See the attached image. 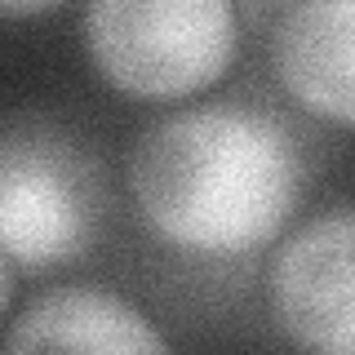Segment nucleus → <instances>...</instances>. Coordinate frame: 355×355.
I'll return each instance as SVG.
<instances>
[{"mask_svg": "<svg viewBox=\"0 0 355 355\" xmlns=\"http://www.w3.org/2000/svg\"><path fill=\"white\" fill-rule=\"evenodd\" d=\"M129 191L164 244L236 258L288 227L306 191V160L275 116L214 103L164 116L138 133Z\"/></svg>", "mask_w": 355, "mask_h": 355, "instance_id": "nucleus-1", "label": "nucleus"}, {"mask_svg": "<svg viewBox=\"0 0 355 355\" xmlns=\"http://www.w3.org/2000/svg\"><path fill=\"white\" fill-rule=\"evenodd\" d=\"M107 187L94 151L40 116L0 125V249L22 271H49L94 249Z\"/></svg>", "mask_w": 355, "mask_h": 355, "instance_id": "nucleus-2", "label": "nucleus"}, {"mask_svg": "<svg viewBox=\"0 0 355 355\" xmlns=\"http://www.w3.org/2000/svg\"><path fill=\"white\" fill-rule=\"evenodd\" d=\"M85 49L111 89L173 103L218 85L236 62V0H89Z\"/></svg>", "mask_w": 355, "mask_h": 355, "instance_id": "nucleus-3", "label": "nucleus"}, {"mask_svg": "<svg viewBox=\"0 0 355 355\" xmlns=\"http://www.w3.org/2000/svg\"><path fill=\"white\" fill-rule=\"evenodd\" d=\"M266 302L293 347L355 355V209H329L284 240Z\"/></svg>", "mask_w": 355, "mask_h": 355, "instance_id": "nucleus-4", "label": "nucleus"}, {"mask_svg": "<svg viewBox=\"0 0 355 355\" xmlns=\"http://www.w3.org/2000/svg\"><path fill=\"white\" fill-rule=\"evenodd\" d=\"M271 71L297 107L355 129V0H293L271 31Z\"/></svg>", "mask_w": 355, "mask_h": 355, "instance_id": "nucleus-5", "label": "nucleus"}, {"mask_svg": "<svg viewBox=\"0 0 355 355\" xmlns=\"http://www.w3.org/2000/svg\"><path fill=\"white\" fill-rule=\"evenodd\" d=\"M9 355L22 351H169V338L142 315L138 306H129L125 297L103 293V288H49V293L31 297L14 320V329L0 342Z\"/></svg>", "mask_w": 355, "mask_h": 355, "instance_id": "nucleus-6", "label": "nucleus"}, {"mask_svg": "<svg viewBox=\"0 0 355 355\" xmlns=\"http://www.w3.org/2000/svg\"><path fill=\"white\" fill-rule=\"evenodd\" d=\"M62 0H0V14L5 18H31V14H49Z\"/></svg>", "mask_w": 355, "mask_h": 355, "instance_id": "nucleus-7", "label": "nucleus"}, {"mask_svg": "<svg viewBox=\"0 0 355 355\" xmlns=\"http://www.w3.org/2000/svg\"><path fill=\"white\" fill-rule=\"evenodd\" d=\"M9 297H14V275H9V258H5V249H0V320H5V311H9Z\"/></svg>", "mask_w": 355, "mask_h": 355, "instance_id": "nucleus-8", "label": "nucleus"}]
</instances>
